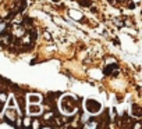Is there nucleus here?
Returning <instances> with one entry per match:
<instances>
[{
    "mask_svg": "<svg viewBox=\"0 0 142 129\" xmlns=\"http://www.w3.org/2000/svg\"><path fill=\"white\" fill-rule=\"evenodd\" d=\"M31 118L29 117H25V118H22V126H25V128H29L31 126Z\"/></svg>",
    "mask_w": 142,
    "mask_h": 129,
    "instance_id": "8",
    "label": "nucleus"
},
{
    "mask_svg": "<svg viewBox=\"0 0 142 129\" xmlns=\"http://www.w3.org/2000/svg\"><path fill=\"white\" fill-rule=\"evenodd\" d=\"M28 112H29L31 115H39V114H42V108L39 107V104H29Z\"/></svg>",
    "mask_w": 142,
    "mask_h": 129,
    "instance_id": "4",
    "label": "nucleus"
},
{
    "mask_svg": "<svg viewBox=\"0 0 142 129\" xmlns=\"http://www.w3.org/2000/svg\"><path fill=\"white\" fill-rule=\"evenodd\" d=\"M81 4H84V6L88 4L89 6V4H91V2H89V0H81Z\"/></svg>",
    "mask_w": 142,
    "mask_h": 129,
    "instance_id": "16",
    "label": "nucleus"
},
{
    "mask_svg": "<svg viewBox=\"0 0 142 129\" xmlns=\"http://www.w3.org/2000/svg\"><path fill=\"white\" fill-rule=\"evenodd\" d=\"M42 125L39 124V121H36V119H34V121H31V126L29 128H40Z\"/></svg>",
    "mask_w": 142,
    "mask_h": 129,
    "instance_id": "11",
    "label": "nucleus"
},
{
    "mask_svg": "<svg viewBox=\"0 0 142 129\" xmlns=\"http://www.w3.org/2000/svg\"><path fill=\"white\" fill-rule=\"evenodd\" d=\"M6 101H7V94L6 93H0V103L4 104Z\"/></svg>",
    "mask_w": 142,
    "mask_h": 129,
    "instance_id": "12",
    "label": "nucleus"
},
{
    "mask_svg": "<svg viewBox=\"0 0 142 129\" xmlns=\"http://www.w3.org/2000/svg\"><path fill=\"white\" fill-rule=\"evenodd\" d=\"M134 111H135V114H137V117H139L141 114H139V110H138V107L135 106V107H134Z\"/></svg>",
    "mask_w": 142,
    "mask_h": 129,
    "instance_id": "17",
    "label": "nucleus"
},
{
    "mask_svg": "<svg viewBox=\"0 0 142 129\" xmlns=\"http://www.w3.org/2000/svg\"><path fill=\"white\" fill-rule=\"evenodd\" d=\"M6 117H7V119L14 125V121L17 119V115H15V107H13V106L9 107V110L6 111Z\"/></svg>",
    "mask_w": 142,
    "mask_h": 129,
    "instance_id": "3",
    "label": "nucleus"
},
{
    "mask_svg": "<svg viewBox=\"0 0 142 129\" xmlns=\"http://www.w3.org/2000/svg\"><path fill=\"white\" fill-rule=\"evenodd\" d=\"M13 33H14L15 36H18V38H21V36H24V35H25V29H24V26H20V25H17V26L14 28Z\"/></svg>",
    "mask_w": 142,
    "mask_h": 129,
    "instance_id": "6",
    "label": "nucleus"
},
{
    "mask_svg": "<svg viewBox=\"0 0 142 129\" xmlns=\"http://www.w3.org/2000/svg\"><path fill=\"white\" fill-rule=\"evenodd\" d=\"M42 101V97L39 94H29L28 96V103L29 104H39Z\"/></svg>",
    "mask_w": 142,
    "mask_h": 129,
    "instance_id": "5",
    "label": "nucleus"
},
{
    "mask_svg": "<svg viewBox=\"0 0 142 129\" xmlns=\"http://www.w3.org/2000/svg\"><path fill=\"white\" fill-rule=\"evenodd\" d=\"M85 128H98V124H96V122H88V121H87Z\"/></svg>",
    "mask_w": 142,
    "mask_h": 129,
    "instance_id": "13",
    "label": "nucleus"
},
{
    "mask_svg": "<svg viewBox=\"0 0 142 129\" xmlns=\"http://www.w3.org/2000/svg\"><path fill=\"white\" fill-rule=\"evenodd\" d=\"M2 111H3V104L0 103V112H2Z\"/></svg>",
    "mask_w": 142,
    "mask_h": 129,
    "instance_id": "19",
    "label": "nucleus"
},
{
    "mask_svg": "<svg viewBox=\"0 0 142 129\" xmlns=\"http://www.w3.org/2000/svg\"><path fill=\"white\" fill-rule=\"evenodd\" d=\"M85 110H87L89 114H98V112L102 110V104H100L98 100H93V99H88L85 100Z\"/></svg>",
    "mask_w": 142,
    "mask_h": 129,
    "instance_id": "2",
    "label": "nucleus"
},
{
    "mask_svg": "<svg viewBox=\"0 0 142 129\" xmlns=\"http://www.w3.org/2000/svg\"><path fill=\"white\" fill-rule=\"evenodd\" d=\"M6 29H7V22H0V35L4 33Z\"/></svg>",
    "mask_w": 142,
    "mask_h": 129,
    "instance_id": "10",
    "label": "nucleus"
},
{
    "mask_svg": "<svg viewBox=\"0 0 142 129\" xmlns=\"http://www.w3.org/2000/svg\"><path fill=\"white\" fill-rule=\"evenodd\" d=\"M21 18H22L21 15H17V17H15V19H14V22H17V24H18V22H21V21H22Z\"/></svg>",
    "mask_w": 142,
    "mask_h": 129,
    "instance_id": "15",
    "label": "nucleus"
},
{
    "mask_svg": "<svg viewBox=\"0 0 142 129\" xmlns=\"http://www.w3.org/2000/svg\"><path fill=\"white\" fill-rule=\"evenodd\" d=\"M54 2H59V0H54Z\"/></svg>",
    "mask_w": 142,
    "mask_h": 129,
    "instance_id": "20",
    "label": "nucleus"
},
{
    "mask_svg": "<svg viewBox=\"0 0 142 129\" xmlns=\"http://www.w3.org/2000/svg\"><path fill=\"white\" fill-rule=\"evenodd\" d=\"M2 42H3V43H10V36H9V35L2 36Z\"/></svg>",
    "mask_w": 142,
    "mask_h": 129,
    "instance_id": "14",
    "label": "nucleus"
},
{
    "mask_svg": "<svg viewBox=\"0 0 142 129\" xmlns=\"http://www.w3.org/2000/svg\"><path fill=\"white\" fill-rule=\"evenodd\" d=\"M60 106H61V111L64 114H74V112L78 110V106H77L75 103V99L72 97V96H64L61 99V103H60Z\"/></svg>",
    "mask_w": 142,
    "mask_h": 129,
    "instance_id": "1",
    "label": "nucleus"
},
{
    "mask_svg": "<svg viewBox=\"0 0 142 129\" xmlns=\"http://www.w3.org/2000/svg\"><path fill=\"white\" fill-rule=\"evenodd\" d=\"M29 40H31V36H27V38L24 39L22 42H24V43H29Z\"/></svg>",
    "mask_w": 142,
    "mask_h": 129,
    "instance_id": "18",
    "label": "nucleus"
},
{
    "mask_svg": "<svg viewBox=\"0 0 142 129\" xmlns=\"http://www.w3.org/2000/svg\"><path fill=\"white\" fill-rule=\"evenodd\" d=\"M70 15H71L72 18H77V19H81V18H82V14L78 13V11H74V10L70 11Z\"/></svg>",
    "mask_w": 142,
    "mask_h": 129,
    "instance_id": "7",
    "label": "nucleus"
},
{
    "mask_svg": "<svg viewBox=\"0 0 142 129\" xmlns=\"http://www.w3.org/2000/svg\"><path fill=\"white\" fill-rule=\"evenodd\" d=\"M116 67H117L116 64H113V65L106 67V68H104V74H106V75H110V74H112V71H113V68H116Z\"/></svg>",
    "mask_w": 142,
    "mask_h": 129,
    "instance_id": "9",
    "label": "nucleus"
}]
</instances>
